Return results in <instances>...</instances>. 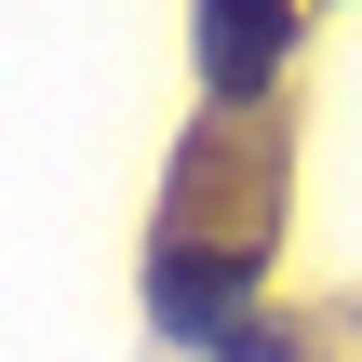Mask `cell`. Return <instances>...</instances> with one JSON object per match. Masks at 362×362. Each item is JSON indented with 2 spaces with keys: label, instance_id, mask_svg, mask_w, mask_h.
<instances>
[{
  "label": "cell",
  "instance_id": "cell-1",
  "mask_svg": "<svg viewBox=\"0 0 362 362\" xmlns=\"http://www.w3.org/2000/svg\"><path fill=\"white\" fill-rule=\"evenodd\" d=\"M282 54H296V13H282V0H215V13H202V67H215V94H255Z\"/></svg>",
  "mask_w": 362,
  "mask_h": 362
},
{
  "label": "cell",
  "instance_id": "cell-2",
  "mask_svg": "<svg viewBox=\"0 0 362 362\" xmlns=\"http://www.w3.org/2000/svg\"><path fill=\"white\" fill-rule=\"evenodd\" d=\"M148 309H161V336H228V309H242V255H161L148 269Z\"/></svg>",
  "mask_w": 362,
  "mask_h": 362
},
{
  "label": "cell",
  "instance_id": "cell-3",
  "mask_svg": "<svg viewBox=\"0 0 362 362\" xmlns=\"http://www.w3.org/2000/svg\"><path fill=\"white\" fill-rule=\"evenodd\" d=\"M215 362H296V336H282V322H228V336H215Z\"/></svg>",
  "mask_w": 362,
  "mask_h": 362
}]
</instances>
